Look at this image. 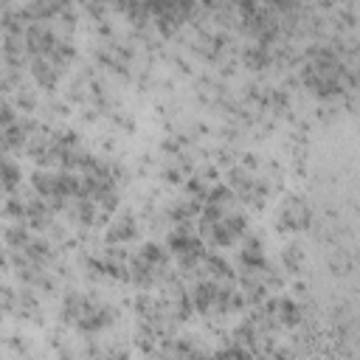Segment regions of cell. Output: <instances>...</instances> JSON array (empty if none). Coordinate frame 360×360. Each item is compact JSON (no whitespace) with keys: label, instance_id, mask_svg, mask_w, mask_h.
<instances>
[{"label":"cell","instance_id":"obj_1","mask_svg":"<svg viewBox=\"0 0 360 360\" xmlns=\"http://www.w3.org/2000/svg\"><path fill=\"white\" fill-rule=\"evenodd\" d=\"M312 219L309 205L304 202V197H287L276 214V228L278 231H304Z\"/></svg>","mask_w":360,"mask_h":360},{"label":"cell","instance_id":"obj_2","mask_svg":"<svg viewBox=\"0 0 360 360\" xmlns=\"http://www.w3.org/2000/svg\"><path fill=\"white\" fill-rule=\"evenodd\" d=\"M188 301H191V307H194L197 312L211 315L214 301H217V281H211V278L194 281V287H191V292H188Z\"/></svg>","mask_w":360,"mask_h":360},{"label":"cell","instance_id":"obj_3","mask_svg":"<svg viewBox=\"0 0 360 360\" xmlns=\"http://www.w3.org/2000/svg\"><path fill=\"white\" fill-rule=\"evenodd\" d=\"M31 76H34V82L42 90H53L59 84V76L62 73L48 62V56H37V59H31Z\"/></svg>","mask_w":360,"mask_h":360},{"label":"cell","instance_id":"obj_4","mask_svg":"<svg viewBox=\"0 0 360 360\" xmlns=\"http://www.w3.org/2000/svg\"><path fill=\"white\" fill-rule=\"evenodd\" d=\"M135 236H138V225H135V217H129V214H121L107 228V242L110 245H124V242H132Z\"/></svg>","mask_w":360,"mask_h":360},{"label":"cell","instance_id":"obj_5","mask_svg":"<svg viewBox=\"0 0 360 360\" xmlns=\"http://www.w3.org/2000/svg\"><path fill=\"white\" fill-rule=\"evenodd\" d=\"M202 270H208L205 278H211V281H217V284H233V278H236L233 270H231V264H228L222 256H217V253H205Z\"/></svg>","mask_w":360,"mask_h":360},{"label":"cell","instance_id":"obj_6","mask_svg":"<svg viewBox=\"0 0 360 360\" xmlns=\"http://www.w3.org/2000/svg\"><path fill=\"white\" fill-rule=\"evenodd\" d=\"M273 318H276L278 329H281V326H295V323L301 321V307H298L292 298H287V295L273 298Z\"/></svg>","mask_w":360,"mask_h":360},{"label":"cell","instance_id":"obj_7","mask_svg":"<svg viewBox=\"0 0 360 360\" xmlns=\"http://www.w3.org/2000/svg\"><path fill=\"white\" fill-rule=\"evenodd\" d=\"M31 186H34L37 197H42V200H53L56 197V174L48 172V169H37L31 174Z\"/></svg>","mask_w":360,"mask_h":360},{"label":"cell","instance_id":"obj_8","mask_svg":"<svg viewBox=\"0 0 360 360\" xmlns=\"http://www.w3.org/2000/svg\"><path fill=\"white\" fill-rule=\"evenodd\" d=\"M270 48H264V45H248L245 48V53H242V62L250 68V70H262V68H267L270 65Z\"/></svg>","mask_w":360,"mask_h":360},{"label":"cell","instance_id":"obj_9","mask_svg":"<svg viewBox=\"0 0 360 360\" xmlns=\"http://www.w3.org/2000/svg\"><path fill=\"white\" fill-rule=\"evenodd\" d=\"M28 239H31V236H28V225H25V222H11V225L3 231V242H6L8 250H20V248H25Z\"/></svg>","mask_w":360,"mask_h":360},{"label":"cell","instance_id":"obj_10","mask_svg":"<svg viewBox=\"0 0 360 360\" xmlns=\"http://www.w3.org/2000/svg\"><path fill=\"white\" fill-rule=\"evenodd\" d=\"M281 264H284L287 273H301V267H304V250H301V245H287L281 250Z\"/></svg>","mask_w":360,"mask_h":360},{"label":"cell","instance_id":"obj_11","mask_svg":"<svg viewBox=\"0 0 360 360\" xmlns=\"http://www.w3.org/2000/svg\"><path fill=\"white\" fill-rule=\"evenodd\" d=\"M3 217L11 219V222H22V219H25V200H20V197L6 200V205H3Z\"/></svg>","mask_w":360,"mask_h":360},{"label":"cell","instance_id":"obj_12","mask_svg":"<svg viewBox=\"0 0 360 360\" xmlns=\"http://www.w3.org/2000/svg\"><path fill=\"white\" fill-rule=\"evenodd\" d=\"M3 346L11 349L14 354H25V352L31 349V340H28L25 335H20V332H8V335L3 338Z\"/></svg>","mask_w":360,"mask_h":360},{"label":"cell","instance_id":"obj_13","mask_svg":"<svg viewBox=\"0 0 360 360\" xmlns=\"http://www.w3.org/2000/svg\"><path fill=\"white\" fill-rule=\"evenodd\" d=\"M14 104L22 110V112H31L34 107H37V96H34V90H28V87H17L14 90Z\"/></svg>","mask_w":360,"mask_h":360},{"label":"cell","instance_id":"obj_14","mask_svg":"<svg viewBox=\"0 0 360 360\" xmlns=\"http://www.w3.org/2000/svg\"><path fill=\"white\" fill-rule=\"evenodd\" d=\"M214 360H256V354H250L248 349H239V346H228Z\"/></svg>","mask_w":360,"mask_h":360},{"label":"cell","instance_id":"obj_15","mask_svg":"<svg viewBox=\"0 0 360 360\" xmlns=\"http://www.w3.org/2000/svg\"><path fill=\"white\" fill-rule=\"evenodd\" d=\"M11 124H17V115H14V104H8L6 98H0V129H8Z\"/></svg>","mask_w":360,"mask_h":360},{"label":"cell","instance_id":"obj_16","mask_svg":"<svg viewBox=\"0 0 360 360\" xmlns=\"http://www.w3.org/2000/svg\"><path fill=\"white\" fill-rule=\"evenodd\" d=\"M8 267V256H6V250H0V270H6Z\"/></svg>","mask_w":360,"mask_h":360},{"label":"cell","instance_id":"obj_17","mask_svg":"<svg viewBox=\"0 0 360 360\" xmlns=\"http://www.w3.org/2000/svg\"><path fill=\"white\" fill-rule=\"evenodd\" d=\"M0 323H3V309H0Z\"/></svg>","mask_w":360,"mask_h":360}]
</instances>
